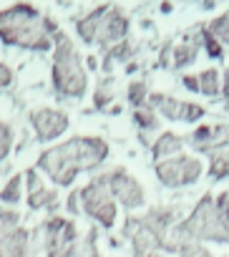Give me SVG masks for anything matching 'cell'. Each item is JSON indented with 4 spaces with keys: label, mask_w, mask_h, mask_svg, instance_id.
Here are the masks:
<instances>
[{
    "label": "cell",
    "mask_w": 229,
    "mask_h": 257,
    "mask_svg": "<svg viewBox=\"0 0 229 257\" xmlns=\"http://www.w3.org/2000/svg\"><path fill=\"white\" fill-rule=\"evenodd\" d=\"M31 123L41 142H53L68 128V116L56 108H36L31 113Z\"/></svg>",
    "instance_id": "5"
},
{
    "label": "cell",
    "mask_w": 229,
    "mask_h": 257,
    "mask_svg": "<svg viewBox=\"0 0 229 257\" xmlns=\"http://www.w3.org/2000/svg\"><path fill=\"white\" fill-rule=\"evenodd\" d=\"M199 116H201V108H199V106H191V103L181 106V118H184V121H194V118H199Z\"/></svg>",
    "instance_id": "12"
},
{
    "label": "cell",
    "mask_w": 229,
    "mask_h": 257,
    "mask_svg": "<svg viewBox=\"0 0 229 257\" xmlns=\"http://www.w3.org/2000/svg\"><path fill=\"white\" fill-rule=\"evenodd\" d=\"M184 81H186V88H191V91H199V81H196V78H191V76H189V78H184Z\"/></svg>",
    "instance_id": "19"
},
{
    "label": "cell",
    "mask_w": 229,
    "mask_h": 257,
    "mask_svg": "<svg viewBox=\"0 0 229 257\" xmlns=\"http://www.w3.org/2000/svg\"><path fill=\"white\" fill-rule=\"evenodd\" d=\"M21 194H23V177H11V182L0 189V202L6 204H18L21 202Z\"/></svg>",
    "instance_id": "7"
},
{
    "label": "cell",
    "mask_w": 229,
    "mask_h": 257,
    "mask_svg": "<svg viewBox=\"0 0 229 257\" xmlns=\"http://www.w3.org/2000/svg\"><path fill=\"white\" fill-rule=\"evenodd\" d=\"M56 23L41 18L33 6L18 3L0 13V41L6 46H21L31 51H51L53 48Z\"/></svg>",
    "instance_id": "1"
},
{
    "label": "cell",
    "mask_w": 229,
    "mask_h": 257,
    "mask_svg": "<svg viewBox=\"0 0 229 257\" xmlns=\"http://www.w3.org/2000/svg\"><path fill=\"white\" fill-rule=\"evenodd\" d=\"M108 182V189H111V194L116 197L119 202H124L126 207H139V204H144V192H141V187L126 174V172H113L111 177H106Z\"/></svg>",
    "instance_id": "6"
},
{
    "label": "cell",
    "mask_w": 229,
    "mask_h": 257,
    "mask_svg": "<svg viewBox=\"0 0 229 257\" xmlns=\"http://www.w3.org/2000/svg\"><path fill=\"white\" fill-rule=\"evenodd\" d=\"M219 76H216V71H204L201 73V78H199V91H204V93H209V96H214L216 91H219Z\"/></svg>",
    "instance_id": "10"
},
{
    "label": "cell",
    "mask_w": 229,
    "mask_h": 257,
    "mask_svg": "<svg viewBox=\"0 0 229 257\" xmlns=\"http://www.w3.org/2000/svg\"><path fill=\"white\" fill-rule=\"evenodd\" d=\"M189 58H191V48H179L176 51V63L181 66V63H189Z\"/></svg>",
    "instance_id": "16"
},
{
    "label": "cell",
    "mask_w": 229,
    "mask_h": 257,
    "mask_svg": "<svg viewBox=\"0 0 229 257\" xmlns=\"http://www.w3.org/2000/svg\"><path fill=\"white\" fill-rule=\"evenodd\" d=\"M78 197L83 199V212L88 217H93L103 227H111L113 224V219H116V202H113L111 194H108L106 177L91 182L83 192H78Z\"/></svg>",
    "instance_id": "4"
},
{
    "label": "cell",
    "mask_w": 229,
    "mask_h": 257,
    "mask_svg": "<svg viewBox=\"0 0 229 257\" xmlns=\"http://www.w3.org/2000/svg\"><path fill=\"white\" fill-rule=\"evenodd\" d=\"M51 202H56V192H53V189H48L46 184H43V187H38L36 192H28V204H31V209L48 207Z\"/></svg>",
    "instance_id": "8"
},
{
    "label": "cell",
    "mask_w": 229,
    "mask_h": 257,
    "mask_svg": "<svg viewBox=\"0 0 229 257\" xmlns=\"http://www.w3.org/2000/svg\"><path fill=\"white\" fill-rule=\"evenodd\" d=\"M171 152H179V139L171 137V134H164L161 142L154 147V157H164V154H171Z\"/></svg>",
    "instance_id": "11"
},
{
    "label": "cell",
    "mask_w": 229,
    "mask_h": 257,
    "mask_svg": "<svg viewBox=\"0 0 229 257\" xmlns=\"http://www.w3.org/2000/svg\"><path fill=\"white\" fill-rule=\"evenodd\" d=\"M53 88L61 96L81 98L86 93V71L83 63L73 48V43L63 36L56 41V56H53Z\"/></svg>",
    "instance_id": "2"
},
{
    "label": "cell",
    "mask_w": 229,
    "mask_h": 257,
    "mask_svg": "<svg viewBox=\"0 0 229 257\" xmlns=\"http://www.w3.org/2000/svg\"><path fill=\"white\" fill-rule=\"evenodd\" d=\"M11 147H13V132L8 123L0 121V162L11 154Z\"/></svg>",
    "instance_id": "9"
},
{
    "label": "cell",
    "mask_w": 229,
    "mask_h": 257,
    "mask_svg": "<svg viewBox=\"0 0 229 257\" xmlns=\"http://www.w3.org/2000/svg\"><path fill=\"white\" fill-rule=\"evenodd\" d=\"M38 169H43L61 187L73 184L78 172H83L81 152H78V137L71 139V142H63V144H58V147H53L48 152H43L41 159H38Z\"/></svg>",
    "instance_id": "3"
},
{
    "label": "cell",
    "mask_w": 229,
    "mask_h": 257,
    "mask_svg": "<svg viewBox=\"0 0 229 257\" xmlns=\"http://www.w3.org/2000/svg\"><path fill=\"white\" fill-rule=\"evenodd\" d=\"M206 46H209V53L211 56H221V48L214 43V38H206Z\"/></svg>",
    "instance_id": "18"
},
{
    "label": "cell",
    "mask_w": 229,
    "mask_h": 257,
    "mask_svg": "<svg viewBox=\"0 0 229 257\" xmlns=\"http://www.w3.org/2000/svg\"><path fill=\"white\" fill-rule=\"evenodd\" d=\"M11 83H13V71L6 63H0V88H8Z\"/></svg>",
    "instance_id": "13"
},
{
    "label": "cell",
    "mask_w": 229,
    "mask_h": 257,
    "mask_svg": "<svg viewBox=\"0 0 229 257\" xmlns=\"http://www.w3.org/2000/svg\"><path fill=\"white\" fill-rule=\"evenodd\" d=\"M226 98H229V73H226Z\"/></svg>",
    "instance_id": "20"
},
{
    "label": "cell",
    "mask_w": 229,
    "mask_h": 257,
    "mask_svg": "<svg viewBox=\"0 0 229 257\" xmlns=\"http://www.w3.org/2000/svg\"><path fill=\"white\" fill-rule=\"evenodd\" d=\"M136 121H139V126H151L154 123V118L149 113H139V111H136Z\"/></svg>",
    "instance_id": "17"
},
{
    "label": "cell",
    "mask_w": 229,
    "mask_h": 257,
    "mask_svg": "<svg viewBox=\"0 0 229 257\" xmlns=\"http://www.w3.org/2000/svg\"><path fill=\"white\" fill-rule=\"evenodd\" d=\"M81 197H78V192H73L71 197H68V212H73V214H78L81 212Z\"/></svg>",
    "instance_id": "15"
},
{
    "label": "cell",
    "mask_w": 229,
    "mask_h": 257,
    "mask_svg": "<svg viewBox=\"0 0 229 257\" xmlns=\"http://www.w3.org/2000/svg\"><path fill=\"white\" fill-rule=\"evenodd\" d=\"M129 96H131V101L139 106V103H144V83H134L131 88H129Z\"/></svg>",
    "instance_id": "14"
}]
</instances>
